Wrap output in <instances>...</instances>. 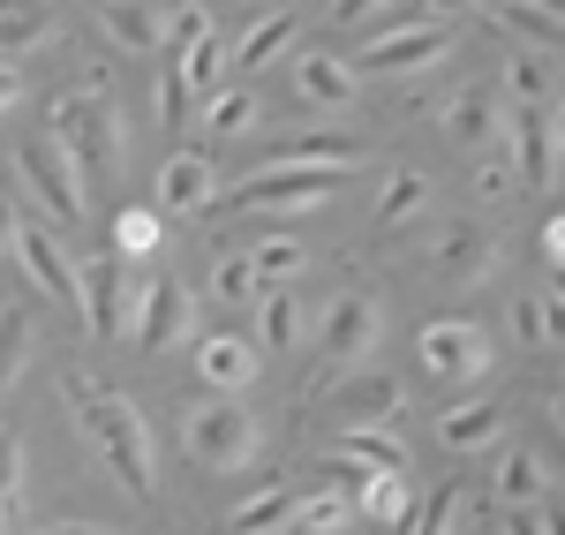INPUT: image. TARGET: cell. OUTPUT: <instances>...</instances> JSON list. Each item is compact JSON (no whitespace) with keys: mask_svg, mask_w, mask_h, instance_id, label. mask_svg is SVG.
<instances>
[{"mask_svg":"<svg viewBox=\"0 0 565 535\" xmlns=\"http://www.w3.org/2000/svg\"><path fill=\"white\" fill-rule=\"evenodd\" d=\"M61 407L76 415V430L90 438V452L106 460V475L121 483L129 497H151L159 491V446H151V422H143V407L121 393V385H106V377H61Z\"/></svg>","mask_w":565,"mask_h":535,"instance_id":"1","label":"cell"},{"mask_svg":"<svg viewBox=\"0 0 565 535\" xmlns=\"http://www.w3.org/2000/svg\"><path fill=\"white\" fill-rule=\"evenodd\" d=\"M45 136H61V151L84 167V181H121V159H129V136H121V106H114V90L98 84H76L53 98V114H45Z\"/></svg>","mask_w":565,"mask_h":535,"instance_id":"2","label":"cell"},{"mask_svg":"<svg viewBox=\"0 0 565 535\" xmlns=\"http://www.w3.org/2000/svg\"><path fill=\"white\" fill-rule=\"evenodd\" d=\"M181 452L212 475H234L264 452V422L242 407V393H212V400L181 407Z\"/></svg>","mask_w":565,"mask_h":535,"instance_id":"3","label":"cell"},{"mask_svg":"<svg viewBox=\"0 0 565 535\" xmlns=\"http://www.w3.org/2000/svg\"><path fill=\"white\" fill-rule=\"evenodd\" d=\"M136 295H143V279H136L129 257H84V265H76V310H84L90 340H121Z\"/></svg>","mask_w":565,"mask_h":535,"instance_id":"4","label":"cell"},{"mask_svg":"<svg viewBox=\"0 0 565 535\" xmlns=\"http://www.w3.org/2000/svg\"><path fill=\"white\" fill-rule=\"evenodd\" d=\"M15 181L39 196L53 220H84L90 181H84V167L61 151V136H31V143H15Z\"/></svg>","mask_w":565,"mask_h":535,"instance_id":"5","label":"cell"},{"mask_svg":"<svg viewBox=\"0 0 565 535\" xmlns=\"http://www.w3.org/2000/svg\"><path fill=\"white\" fill-rule=\"evenodd\" d=\"M452 53V31L445 23H430V15H415V23H377L370 39H362V61L354 68H377V76H423V68H437Z\"/></svg>","mask_w":565,"mask_h":535,"instance_id":"6","label":"cell"},{"mask_svg":"<svg viewBox=\"0 0 565 535\" xmlns=\"http://www.w3.org/2000/svg\"><path fill=\"white\" fill-rule=\"evenodd\" d=\"M129 340L143 355H174V347L196 340V310H189L181 279H143V295H136V310H129Z\"/></svg>","mask_w":565,"mask_h":535,"instance_id":"7","label":"cell"},{"mask_svg":"<svg viewBox=\"0 0 565 535\" xmlns=\"http://www.w3.org/2000/svg\"><path fill=\"white\" fill-rule=\"evenodd\" d=\"M415 355H423V370H430L437 385H476L482 370H490V332H482L476 317H437V324H423Z\"/></svg>","mask_w":565,"mask_h":535,"instance_id":"8","label":"cell"},{"mask_svg":"<svg viewBox=\"0 0 565 535\" xmlns=\"http://www.w3.org/2000/svg\"><path fill=\"white\" fill-rule=\"evenodd\" d=\"M348 174H332V167H295V159H271L264 174L242 181V204L249 212H317V204H332V189H340Z\"/></svg>","mask_w":565,"mask_h":535,"instance_id":"9","label":"cell"},{"mask_svg":"<svg viewBox=\"0 0 565 535\" xmlns=\"http://www.w3.org/2000/svg\"><path fill=\"white\" fill-rule=\"evenodd\" d=\"M332 377H340V385H324V400L309 393V407H324L332 430H348V422H392L399 400H407L392 370H354V362H348V370H332Z\"/></svg>","mask_w":565,"mask_h":535,"instance_id":"10","label":"cell"},{"mask_svg":"<svg viewBox=\"0 0 565 535\" xmlns=\"http://www.w3.org/2000/svg\"><path fill=\"white\" fill-rule=\"evenodd\" d=\"M377 340H385V310H377L370 295H340V302L324 310V324H317V362H324V370L370 362Z\"/></svg>","mask_w":565,"mask_h":535,"instance_id":"11","label":"cell"},{"mask_svg":"<svg viewBox=\"0 0 565 535\" xmlns=\"http://www.w3.org/2000/svg\"><path fill=\"white\" fill-rule=\"evenodd\" d=\"M167 39H174V68L181 84L196 90H218V76H226V39L212 31V8H196V0H181L174 15H167Z\"/></svg>","mask_w":565,"mask_h":535,"instance_id":"12","label":"cell"},{"mask_svg":"<svg viewBox=\"0 0 565 535\" xmlns=\"http://www.w3.org/2000/svg\"><path fill=\"white\" fill-rule=\"evenodd\" d=\"M8 249H15V265L31 271V287H39L45 302H68V310H76V257H68L39 220H15V226H8Z\"/></svg>","mask_w":565,"mask_h":535,"instance_id":"13","label":"cell"},{"mask_svg":"<svg viewBox=\"0 0 565 535\" xmlns=\"http://www.w3.org/2000/svg\"><path fill=\"white\" fill-rule=\"evenodd\" d=\"M196 347V377L212 385V393H249L264 377V347L249 332H204V340H189Z\"/></svg>","mask_w":565,"mask_h":535,"instance_id":"14","label":"cell"},{"mask_svg":"<svg viewBox=\"0 0 565 535\" xmlns=\"http://www.w3.org/2000/svg\"><path fill=\"white\" fill-rule=\"evenodd\" d=\"M348 505L354 521H377V528H407V468H362L348 483Z\"/></svg>","mask_w":565,"mask_h":535,"instance_id":"15","label":"cell"},{"mask_svg":"<svg viewBox=\"0 0 565 535\" xmlns=\"http://www.w3.org/2000/svg\"><path fill=\"white\" fill-rule=\"evenodd\" d=\"M513 143H521V189H558V121L543 114V106H527L521 121H513Z\"/></svg>","mask_w":565,"mask_h":535,"instance_id":"16","label":"cell"},{"mask_svg":"<svg viewBox=\"0 0 565 535\" xmlns=\"http://www.w3.org/2000/svg\"><path fill=\"white\" fill-rule=\"evenodd\" d=\"M271 159H295V167H332V174H362V167H370L362 136H348V129H302V136H287Z\"/></svg>","mask_w":565,"mask_h":535,"instance_id":"17","label":"cell"},{"mask_svg":"<svg viewBox=\"0 0 565 535\" xmlns=\"http://www.w3.org/2000/svg\"><path fill=\"white\" fill-rule=\"evenodd\" d=\"M218 189V167L204 151H174L167 167H159V212H204Z\"/></svg>","mask_w":565,"mask_h":535,"instance_id":"18","label":"cell"},{"mask_svg":"<svg viewBox=\"0 0 565 535\" xmlns=\"http://www.w3.org/2000/svg\"><path fill=\"white\" fill-rule=\"evenodd\" d=\"M558 483H551V468L535 460L527 446H513V452H498V468H490V505H535V497H551Z\"/></svg>","mask_w":565,"mask_h":535,"instance_id":"19","label":"cell"},{"mask_svg":"<svg viewBox=\"0 0 565 535\" xmlns=\"http://www.w3.org/2000/svg\"><path fill=\"white\" fill-rule=\"evenodd\" d=\"M295 90H302L309 106H332V114H348L354 98H362V76H354L348 61H332V53H302V61H295Z\"/></svg>","mask_w":565,"mask_h":535,"instance_id":"20","label":"cell"},{"mask_svg":"<svg viewBox=\"0 0 565 535\" xmlns=\"http://www.w3.org/2000/svg\"><path fill=\"white\" fill-rule=\"evenodd\" d=\"M295 39H302V15H295V8H271V15H257V23L242 31L234 68H271V61H287V53H295Z\"/></svg>","mask_w":565,"mask_h":535,"instance_id":"21","label":"cell"},{"mask_svg":"<svg viewBox=\"0 0 565 535\" xmlns=\"http://www.w3.org/2000/svg\"><path fill=\"white\" fill-rule=\"evenodd\" d=\"M98 23H106V39L129 45V53H159L167 45V15L151 0H98Z\"/></svg>","mask_w":565,"mask_h":535,"instance_id":"22","label":"cell"},{"mask_svg":"<svg viewBox=\"0 0 565 535\" xmlns=\"http://www.w3.org/2000/svg\"><path fill=\"white\" fill-rule=\"evenodd\" d=\"M490 265H498V249H490V234H482V226H452V234L437 242V279H452V287L490 279Z\"/></svg>","mask_w":565,"mask_h":535,"instance_id":"23","label":"cell"},{"mask_svg":"<svg viewBox=\"0 0 565 535\" xmlns=\"http://www.w3.org/2000/svg\"><path fill=\"white\" fill-rule=\"evenodd\" d=\"M498 430H505V407L498 400H468V407H452V415H437V446H452V452L498 446Z\"/></svg>","mask_w":565,"mask_h":535,"instance_id":"24","label":"cell"},{"mask_svg":"<svg viewBox=\"0 0 565 535\" xmlns=\"http://www.w3.org/2000/svg\"><path fill=\"white\" fill-rule=\"evenodd\" d=\"M498 129H505V106H498L490 84L460 90V98L445 106V136H452V143H482V136H498Z\"/></svg>","mask_w":565,"mask_h":535,"instance_id":"25","label":"cell"},{"mask_svg":"<svg viewBox=\"0 0 565 535\" xmlns=\"http://www.w3.org/2000/svg\"><path fill=\"white\" fill-rule=\"evenodd\" d=\"M257 317H264V340H257L264 355H287V347L302 340V302L287 295V279H271V287L257 295Z\"/></svg>","mask_w":565,"mask_h":535,"instance_id":"26","label":"cell"},{"mask_svg":"<svg viewBox=\"0 0 565 535\" xmlns=\"http://www.w3.org/2000/svg\"><path fill=\"white\" fill-rule=\"evenodd\" d=\"M332 452L354 460V468H407V446L385 438L377 422H348V430H332Z\"/></svg>","mask_w":565,"mask_h":535,"instance_id":"27","label":"cell"},{"mask_svg":"<svg viewBox=\"0 0 565 535\" xmlns=\"http://www.w3.org/2000/svg\"><path fill=\"white\" fill-rule=\"evenodd\" d=\"M45 39H53L45 0H0V53H39Z\"/></svg>","mask_w":565,"mask_h":535,"instance_id":"28","label":"cell"},{"mask_svg":"<svg viewBox=\"0 0 565 535\" xmlns=\"http://www.w3.org/2000/svg\"><path fill=\"white\" fill-rule=\"evenodd\" d=\"M159 226H167L159 204H121V220H114V257H129V265L159 257Z\"/></svg>","mask_w":565,"mask_h":535,"instance_id":"29","label":"cell"},{"mask_svg":"<svg viewBox=\"0 0 565 535\" xmlns=\"http://www.w3.org/2000/svg\"><path fill=\"white\" fill-rule=\"evenodd\" d=\"M423 212H430V181H423V174H392L385 196H377V234H392V226H407V220H423Z\"/></svg>","mask_w":565,"mask_h":535,"instance_id":"30","label":"cell"},{"mask_svg":"<svg viewBox=\"0 0 565 535\" xmlns=\"http://www.w3.org/2000/svg\"><path fill=\"white\" fill-rule=\"evenodd\" d=\"M490 15H498V23H505V31H513V39L543 45V53H551V45H558V8H535V0H498V8H490Z\"/></svg>","mask_w":565,"mask_h":535,"instance_id":"31","label":"cell"},{"mask_svg":"<svg viewBox=\"0 0 565 535\" xmlns=\"http://www.w3.org/2000/svg\"><path fill=\"white\" fill-rule=\"evenodd\" d=\"M212 295L226 302V310H249L264 295V279H257V265H249V249H234V257H218L212 265Z\"/></svg>","mask_w":565,"mask_h":535,"instance_id":"32","label":"cell"},{"mask_svg":"<svg viewBox=\"0 0 565 535\" xmlns=\"http://www.w3.org/2000/svg\"><path fill=\"white\" fill-rule=\"evenodd\" d=\"M551 61H543V45L535 53H513L505 61V98H521V106H551Z\"/></svg>","mask_w":565,"mask_h":535,"instance_id":"33","label":"cell"},{"mask_svg":"<svg viewBox=\"0 0 565 535\" xmlns=\"http://www.w3.org/2000/svg\"><path fill=\"white\" fill-rule=\"evenodd\" d=\"M249 265H257V279L271 287V279H295V271H309V249L295 242V234H264L257 249H249Z\"/></svg>","mask_w":565,"mask_h":535,"instance_id":"34","label":"cell"},{"mask_svg":"<svg viewBox=\"0 0 565 535\" xmlns=\"http://www.w3.org/2000/svg\"><path fill=\"white\" fill-rule=\"evenodd\" d=\"M212 106H204V129L212 136H249L257 121V90H204Z\"/></svg>","mask_w":565,"mask_h":535,"instance_id":"35","label":"cell"},{"mask_svg":"<svg viewBox=\"0 0 565 535\" xmlns=\"http://www.w3.org/2000/svg\"><path fill=\"white\" fill-rule=\"evenodd\" d=\"M295 505H302V491H264L249 505H234V528H295Z\"/></svg>","mask_w":565,"mask_h":535,"instance_id":"36","label":"cell"},{"mask_svg":"<svg viewBox=\"0 0 565 535\" xmlns=\"http://www.w3.org/2000/svg\"><path fill=\"white\" fill-rule=\"evenodd\" d=\"M513 332H521L535 355L558 347V317H551V302H543V295H521V302H513Z\"/></svg>","mask_w":565,"mask_h":535,"instance_id":"37","label":"cell"},{"mask_svg":"<svg viewBox=\"0 0 565 535\" xmlns=\"http://www.w3.org/2000/svg\"><path fill=\"white\" fill-rule=\"evenodd\" d=\"M348 521H354L348 491H324V497H302L295 505V528H309V535H332V528H348Z\"/></svg>","mask_w":565,"mask_h":535,"instance_id":"38","label":"cell"},{"mask_svg":"<svg viewBox=\"0 0 565 535\" xmlns=\"http://www.w3.org/2000/svg\"><path fill=\"white\" fill-rule=\"evenodd\" d=\"M23 355H31V317L8 310V317H0V385L23 370Z\"/></svg>","mask_w":565,"mask_h":535,"instance_id":"39","label":"cell"},{"mask_svg":"<svg viewBox=\"0 0 565 535\" xmlns=\"http://www.w3.org/2000/svg\"><path fill=\"white\" fill-rule=\"evenodd\" d=\"M189 106H196V90L181 84V68H159V121L167 129H189Z\"/></svg>","mask_w":565,"mask_h":535,"instance_id":"40","label":"cell"},{"mask_svg":"<svg viewBox=\"0 0 565 535\" xmlns=\"http://www.w3.org/2000/svg\"><path fill=\"white\" fill-rule=\"evenodd\" d=\"M0 497L23 505V438H15V422H0Z\"/></svg>","mask_w":565,"mask_h":535,"instance_id":"41","label":"cell"},{"mask_svg":"<svg viewBox=\"0 0 565 535\" xmlns=\"http://www.w3.org/2000/svg\"><path fill=\"white\" fill-rule=\"evenodd\" d=\"M468 521V491L452 483V491L437 497V505H423V513H407V528H460Z\"/></svg>","mask_w":565,"mask_h":535,"instance_id":"42","label":"cell"},{"mask_svg":"<svg viewBox=\"0 0 565 535\" xmlns=\"http://www.w3.org/2000/svg\"><path fill=\"white\" fill-rule=\"evenodd\" d=\"M460 8H476V0H399V8H392V23H415V15L445 23V15H460Z\"/></svg>","mask_w":565,"mask_h":535,"instance_id":"43","label":"cell"},{"mask_svg":"<svg viewBox=\"0 0 565 535\" xmlns=\"http://www.w3.org/2000/svg\"><path fill=\"white\" fill-rule=\"evenodd\" d=\"M476 189H482V196H513V189H521V174H513L505 159H490V167H476Z\"/></svg>","mask_w":565,"mask_h":535,"instance_id":"44","label":"cell"},{"mask_svg":"<svg viewBox=\"0 0 565 535\" xmlns=\"http://www.w3.org/2000/svg\"><path fill=\"white\" fill-rule=\"evenodd\" d=\"M543 265L565 271V220H543Z\"/></svg>","mask_w":565,"mask_h":535,"instance_id":"45","label":"cell"},{"mask_svg":"<svg viewBox=\"0 0 565 535\" xmlns=\"http://www.w3.org/2000/svg\"><path fill=\"white\" fill-rule=\"evenodd\" d=\"M370 8H392V0H332V23H362Z\"/></svg>","mask_w":565,"mask_h":535,"instance_id":"46","label":"cell"},{"mask_svg":"<svg viewBox=\"0 0 565 535\" xmlns=\"http://www.w3.org/2000/svg\"><path fill=\"white\" fill-rule=\"evenodd\" d=\"M15 90H23V76H15V68H0V114L15 106Z\"/></svg>","mask_w":565,"mask_h":535,"instance_id":"47","label":"cell"},{"mask_svg":"<svg viewBox=\"0 0 565 535\" xmlns=\"http://www.w3.org/2000/svg\"><path fill=\"white\" fill-rule=\"evenodd\" d=\"M8 226H15V204L0 196V257H8Z\"/></svg>","mask_w":565,"mask_h":535,"instance_id":"48","label":"cell"},{"mask_svg":"<svg viewBox=\"0 0 565 535\" xmlns=\"http://www.w3.org/2000/svg\"><path fill=\"white\" fill-rule=\"evenodd\" d=\"M8 513H15V505H8V497H0V528H8Z\"/></svg>","mask_w":565,"mask_h":535,"instance_id":"49","label":"cell"},{"mask_svg":"<svg viewBox=\"0 0 565 535\" xmlns=\"http://www.w3.org/2000/svg\"><path fill=\"white\" fill-rule=\"evenodd\" d=\"M535 8H558V0H535Z\"/></svg>","mask_w":565,"mask_h":535,"instance_id":"50","label":"cell"}]
</instances>
